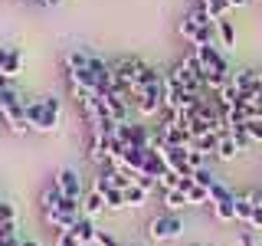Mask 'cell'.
<instances>
[{
    "label": "cell",
    "mask_w": 262,
    "mask_h": 246,
    "mask_svg": "<svg viewBox=\"0 0 262 246\" xmlns=\"http://www.w3.org/2000/svg\"><path fill=\"white\" fill-rule=\"evenodd\" d=\"M0 118L10 125V131H16V135H27V98H23L16 89H4L0 92Z\"/></svg>",
    "instance_id": "6da1fadb"
},
{
    "label": "cell",
    "mask_w": 262,
    "mask_h": 246,
    "mask_svg": "<svg viewBox=\"0 0 262 246\" xmlns=\"http://www.w3.org/2000/svg\"><path fill=\"white\" fill-rule=\"evenodd\" d=\"M180 233H184V220H180L177 213H161V217H154L151 223H147V236H151V240H158V243L177 240Z\"/></svg>",
    "instance_id": "7a4b0ae2"
},
{
    "label": "cell",
    "mask_w": 262,
    "mask_h": 246,
    "mask_svg": "<svg viewBox=\"0 0 262 246\" xmlns=\"http://www.w3.org/2000/svg\"><path fill=\"white\" fill-rule=\"evenodd\" d=\"M210 203H213V213L216 220H236V194L229 191L226 184H213L210 187Z\"/></svg>",
    "instance_id": "3957f363"
},
{
    "label": "cell",
    "mask_w": 262,
    "mask_h": 246,
    "mask_svg": "<svg viewBox=\"0 0 262 246\" xmlns=\"http://www.w3.org/2000/svg\"><path fill=\"white\" fill-rule=\"evenodd\" d=\"M193 53L203 66V76H229V66L216 46H193Z\"/></svg>",
    "instance_id": "277c9868"
},
{
    "label": "cell",
    "mask_w": 262,
    "mask_h": 246,
    "mask_svg": "<svg viewBox=\"0 0 262 246\" xmlns=\"http://www.w3.org/2000/svg\"><path fill=\"white\" fill-rule=\"evenodd\" d=\"M53 184L62 191V197H69V200H82L85 197V187H82V177L76 174L72 168H62L53 174Z\"/></svg>",
    "instance_id": "5b68a950"
},
{
    "label": "cell",
    "mask_w": 262,
    "mask_h": 246,
    "mask_svg": "<svg viewBox=\"0 0 262 246\" xmlns=\"http://www.w3.org/2000/svg\"><path fill=\"white\" fill-rule=\"evenodd\" d=\"M20 69H23V53H20V49H13V46H0V76L13 79Z\"/></svg>",
    "instance_id": "8992f818"
},
{
    "label": "cell",
    "mask_w": 262,
    "mask_h": 246,
    "mask_svg": "<svg viewBox=\"0 0 262 246\" xmlns=\"http://www.w3.org/2000/svg\"><path fill=\"white\" fill-rule=\"evenodd\" d=\"M102 102H105V109H108L112 118L118 121V125H125V121H128V112H131V105L125 102V98H121V95H115L112 89H108V92H102Z\"/></svg>",
    "instance_id": "52a82bcc"
},
{
    "label": "cell",
    "mask_w": 262,
    "mask_h": 246,
    "mask_svg": "<svg viewBox=\"0 0 262 246\" xmlns=\"http://www.w3.org/2000/svg\"><path fill=\"white\" fill-rule=\"evenodd\" d=\"M66 200L69 197H62V191L56 184H49L46 191H43V197H39V207H43V217L46 213H56V210H66Z\"/></svg>",
    "instance_id": "ba28073f"
},
{
    "label": "cell",
    "mask_w": 262,
    "mask_h": 246,
    "mask_svg": "<svg viewBox=\"0 0 262 246\" xmlns=\"http://www.w3.org/2000/svg\"><path fill=\"white\" fill-rule=\"evenodd\" d=\"M79 217H82L79 210H56V213H46V223L62 233V230H72V227H76Z\"/></svg>",
    "instance_id": "9c48e42d"
},
{
    "label": "cell",
    "mask_w": 262,
    "mask_h": 246,
    "mask_svg": "<svg viewBox=\"0 0 262 246\" xmlns=\"http://www.w3.org/2000/svg\"><path fill=\"white\" fill-rule=\"evenodd\" d=\"M105 210V194H98L95 187L82 197V217H98V213Z\"/></svg>",
    "instance_id": "30bf717a"
},
{
    "label": "cell",
    "mask_w": 262,
    "mask_h": 246,
    "mask_svg": "<svg viewBox=\"0 0 262 246\" xmlns=\"http://www.w3.org/2000/svg\"><path fill=\"white\" fill-rule=\"evenodd\" d=\"M239 151H243V148L236 145V138L229 135V128H226L223 135H220V145H216V158H220V161H233V158H236Z\"/></svg>",
    "instance_id": "8fae6325"
},
{
    "label": "cell",
    "mask_w": 262,
    "mask_h": 246,
    "mask_svg": "<svg viewBox=\"0 0 262 246\" xmlns=\"http://www.w3.org/2000/svg\"><path fill=\"white\" fill-rule=\"evenodd\" d=\"M72 233L79 236V243L85 246V243H92L95 236H98V230H95V223H92V217H79L76 220V227H72Z\"/></svg>",
    "instance_id": "7c38bea8"
},
{
    "label": "cell",
    "mask_w": 262,
    "mask_h": 246,
    "mask_svg": "<svg viewBox=\"0 0 262 246\" xmlns=\"http://www.w3.org/2000/svg\"><path fill=\"white\" fill-rule=\"evenodd\" d=\"M220 135H223V131H210V135H203V138H193L190 148H193V151H203V154H216Z\"/></svg>",
    "instance_id": "4fadbf2b"
},
{
    "label": "cell",
    "mask_w": 262,
    "mask_h": 246,
    "mask_svg": "<svg viewBox=\"0 0 262 246\" xmlns=\"http://www.w3.org/2000/svg\"><path fill=\"white\" fill-rule=\"evenodd\" d=\"M164 207H167L170 213H177V210L190 207V200H187L184 191H164Z\"/></svg>",
    "instance_id": "5bb4252c"
},
{
    "label": "cell",
    "mask_w": 262,
    "mask_h": 246,
    "mask_svg": "<svg viewBox=\"0 0 262 246\" xmlns=\"http://www.w3.org/2000/svg\"><path fill=\"white\" fill-rule=\"evenodd\" d=\"M39 121H43V98H27V125L39 128Z\"/></svg>",
    "instance_id": "9a60e30c"
},
{
    "label": "cell",
    "mask_w": 262,
    "mask_h": 246,
    "mask_svg": "<svg viewBox=\"0 0 262 246\" xmlns=\"http://www.w3.org/2000/svg\"><path fill=\"white\" fill-rule=\"evenodd\" d=\"M252 207H256V197H236V220H246L249 223V217H252Z\"/></svg>",
    "instance_id": "2e32d148"
},
{
    "label": "cell",
    "mask_w": 262,
    "mask_h": 246,
    "mask_svg": "<svg viewBox=\"0 0 262 246\" xmlns=\"http://www.w3.org/2000/svg\"><path fill=\"white\" fill-rule=\"evenodd\" d=\"M187 200H190V207H200V203H210V187H200L193 180V187L187 191Z\"/></svg>",
    "instance_id": "e0dca14e"
},
{
    "label": "cell",
    "mask_w": 262,
    "mask_h": 246,
    "mask_svg": "<svg viewBox=\"0 0 262 246\" xmlns=\"http://www.w3.org/2000/svg\"><path fill=\"white\" fill-rule=\"evenodd\" d=\"M216 33H220V43H223V46H233L236 43V30H233V23H229L226 16H223V20H216Z\"/></svg>",
    "instance_id": "ac0fdd59"
},
{
    "label": "cell",
    "mask_w": 262,
    "mask_h": 246,
    "mask_svg": "<svg viewBox=\"0 0 262 246\" xmlns=\"http://www.w3.org/2000/svg\"><path fill=\"white\" fill-rule=\"evenodd\" d=\"M203 7H207V13L213 16V20H223V13L229 10V0H200Z\"/></svg>",
    "instance_id": "d6986e66"
},
{
    "label": "cell",
    "mask_w": 262,
    "mask_h": 246,
    "mask_svg": "<svg viewBox=\"0 0 262 246\" xmlns=\"http://www.w3.org/2000/svg\"><path fill=\"white\" fill-rule=\"evenodd\" d=\"M121 207H128L125 203V191H105V210H121Z\"/></svg>",
    "instance_id": "ffe728a7"
},
{
    "label": "cell",
    "mask_w": 262,
    "mask_h": 246,
    "mask_svg": "<svg viewBox=\"0 0 262 246\" xmlns=\"http://www.w3.org/2000/svg\"><path fill=\"white\" fill-rule=\"evenodd\" d=\"M144 200H147V191H141L138 184H131L128 191H125V203H128V207H141Z\"/></svg>",
    "instance_id": "44dd1931"
},
{
    "label": "cell",
    "mask_w": 262,
    "mask_h": 246,
    "mask_svg": "<svg viewBox=\"0 0 262 246\" xmlns=\"http://www.w3.org/2000/svg\"><path fill=\"white\" fill-rule=\"evenodd\" d=\"M187 161H190L193 171H200L203 164H207V154H203V151H193V148H187Z\"/></svg>",
    "instance_id": "7402d4cb"
},
{
    "label": "cell",
    "mask_w": 262,
    "mask_h": 246,
    "mask_svg": "<svg viewBox=\"0 0 262 246\" xmlns=\"http://www.w3.org/2000/svg\"><path fill=\"white\" fill-rule=\"evenodd\" d=\"M193 180H196V184H200V187H213V184H216V177H213V174H210L207 168L193 171Z\"/></svg>",
    "instance_id": "603a6c76"
},
{
    "label": "cell",
    "mask_w": 262,
    "mask_h": 246,
    "mask_svg": "<svg viewBox=\"0 0 262 246\" xmlns=\"http://www.w3.org/2000/svg\"><path fill=\"white\" fill-rule=\"evenodd\" d=\"M56 246H82V243H79V236L72 233V230H62V233L56 236Z\"/></svg>",
    "instance_id": "cb8c5ba5"
},
{
    "label": "cell",
    "mask_w": 262,
    "mask_h": 246,
    "mask_svg": "<svg viewBox=\"0 0 262 246\" xmlns=\"http://www.w3.org/2000/svg\"><path fill=\"white\" fill-rule=\"evenodd\" d=\"M135 184L141 187V191H147V194H151L154 187H158V177H147V174H135Z\"/></svg>",
    "instance_id": "d4e9b609"
},
{
    "label": "cell",
    "mask_w": 262,
    "mask_h": 246,
    "mask_svg": "<svg viewBox=\"0 0 262 246\" xmlns=\"http://www.w3.org/2000/svg\"><path fill=\"white\" fill-rule=\"evenodd\" d=\"M246 131H249V138H252V141H262V118L246 121Z\"/></svg>",
    "instance_id": "484cf974"
},
{
    "label": "cell",
    "mask_w": 262,
    "mask_h": 246,
    "mask_svg": "<svg viewBox=\"0 0 262 246\" xmlns=\"http://www.w3.org/2000/svg\"><path fill=\"white\" fill-rule=\"evenodd\" d=\"M252 118H262V105L259 102H249V105H246V121H252Z\"/></svg>",
    "instance_id": "4316f807"
},
{
    "label": "cell",
    "mask_w": 262,
    "mask_h": 246,
    "mask_svg": "<svg viewBox=\"0 0 262 246\" xmlns=\"http://www.w3.org/2000/svg\"><path fill=\"white\" fill-rule=\"evenodd\" d=\"M249 223L262 230V203H256V207H252V217H249Z\"/></svg>",
    "instance_id": "83f0119b"
},
{
    "label": "cell",
    "mask_w": 262,
    "mask_h": 246,
    "mask_svg": "<svg viewBox=\"0 0 262 246\" xmlns=\"http://www.w3.org/2000/svg\"><path fill=\"white\" fill-rule=\"evenodd\" d=\"M95 240H98V243H102V246H121V243H118V240H115V236H108V233H98V236H95Z\"/></svg>",
    "instance_id": "f1b7e54d"
},
{
    "label": "cell",
    "mask_w": 262,
    "mask_h": 246,
    "mask_svg": "<svg viewBox=\"0 0 262 246\" xmlns=\"http://www.w3.org/2000/svg\"><path fill=\"white\" fill-rule=\"evenodd\" d=\"M239 246H256V243H252V236H239Z\"/></svg>",
    "instance_id": "f546056e"
},
{
    "label": "cell",
    "mask_w": 262,
    "mask_h": 246,
    "mask_svg": "<svg viewBox=\"0 0 262 246\" xmlns=\"http://www.w3.org/2000/svg\"><path fill=\"white\" fill-rule=\"evenodd\" d=\"M243 4H249V0H229V7H243Z\"/></svg>",
    "instance_id": "4dcf8cb0"
},
{
    "label": "cell",
    "mask_w": 262,
    "mask_h": 246,
    "mask_svg": "<svg viewBox=\"0 0 262 246\" xmlns=\"http://www.w3.org/2000/svg\"><path fill=\"white\" fill-rule=\"evenodd\" d=\"M20 246H39L36 240H20Z\"/></svg>",
    "instance_id": "1f68e13d"
},
{
    "label": "cell",
    "mask_w": 262,
    "mask_h": 246,
    "mask_svg": "<svg viewBox=\"0 0 262 246\" xmlns=\"http://www.w3.org/2000/svg\"><path fill=\"white\" fill-rule=\"evenodd\" d=\"M39 4H46V7H56V4H59V0H39Z\"/></svg>",
    "instance_id": "d6a6232c"
},
{
    "label": "cell",
    "mask_w": 262,
    "mask_h": 246,
    "mask_svg": "<svg viewBox=\"0 0 262 246\" xmlns=\"http://www.w3.org/2000/svg\"><path fill=\"white\" fill-rule=\"evenodd\" d=\"M85 246H102V243H98V240H92V243H85Z\"/></svg>",
    "instance_id": "836d02e7"
},
{
    "label": "cell",
    "mask_w": 262,
    "mask_h": 246,
    "mask_svg": "<svg viewBox=\"0 0 262 246\" xmlns=\"http://www.w3.org/2000/svg\"><path fill=\"white\" fill-rule=\"evenodd\" d=\"M135 246H141V243H135Z\"/></svg>",
    "instance_id": "e575fe53"
}]
</instances>
